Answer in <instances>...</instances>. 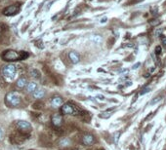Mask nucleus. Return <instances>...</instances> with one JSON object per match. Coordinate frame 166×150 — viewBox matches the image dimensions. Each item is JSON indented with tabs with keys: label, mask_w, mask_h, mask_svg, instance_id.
Here are the masks:
<instances>
[{
	"label": "nucleus",
	"mask_w": 166,
	"mask_h": 150,
	"mask_svg": "<svg viewBox=\"0 0 166 150\" xmlns=\"http://www.w3.org/2000/svg\"><path fill=\"white\" fill-rule=\"evenodd\" d=\"M28 58V54L24 51H15V50H6L1 55V59L5 61L23 60Z\"/></svg>",
	"instance_id": "obj_1"
},
{
	"label": "nucleus",
	"mask_w": 166,
	"mask_h": 150,
	"mask_svg": "<svg viewBox=\"0 0 166 150\" xmlns=\"http://www.w3.org/2000/svg\"><path fill=\"white\" fill-rule=\"evenodd\" d=\"M5 103L9 107H17L21 103V97L16 92H10L5 97Z\"/></svg>",
	"instance_id": "obj_2"
},
{
	"label": "nucleus",
	"mask_w": 166,
	"mask_h": 150,
	"mask_svg": "<svg viewBox=\"0 0 166 150\" xmlns=\"http://www.w3.org/2000/svg\"><path fill=\"white\" fill-rule=\"evenodd\" d=\"M17 73V66L13 64H9L2 68V75L8 80L14 79Z\"/></svg>",
	"instance_id": "obj_3"
},
{
	"label": "nucleus",
	"mask_w": 166,
	"mask_h": 150,
	"mask_svg": "<svg viewBox=\"0 0 166 150\" xmlns=\"http://www.w3.org/2000/svg\"><path fill=\"white\" fill-rule=\"evenodd\" d=\"M61 113L64 115H77L79 113L76 106L71 102H66L61 107Z\"/></svg>",
	"instance_id": "obj_4"
},
{
	"label": "nucleus",
	"mask_w": 166,
	"mask_h": 150,
	"mask_svg": "<svg viewBox=\"0 0 166 150\" xmlns=\"http://www.w3.org/2000/svg\"><path fill=\"white\" fill-rule=\"evenodd\" d=\"M16 127L23 134H29L32 130V125H30V123L28 121H24V120L18 121L16 123Z\"/></svg>",
	"instance_id": "obj_5"
},
{
	"label": "nucleus",
	"mask_w": 166,
	"mask_h": 150,
	"mask_svg": "<svg viewBox=\"0 0 166 150\" xmlns=\"http://www.w3.org/2000/svg\"><path fill=\"white\" fill-rule=\"evenodd\" d=\"M21 10V5L20 3H16L13 5H10L8 7H6L3 10V15L5 16H14L17 15Z\"/></svg>",
	"instance_id": "obj_6"
},
{
	"label": "nucleus",
	"mask_w": 166,
	"mask_h": 150,
	"mask_svg": "<svg viewBox=\"0 0 166 150\" xmlns=\"http://www.w3.org/2000/svg\"><path fill=\"white\" fill-rule=\"evenodd\" d=\"M82 143L84 145L86 146H90L92 144H94V142H95V137L93 135H91V134H86L82 136Z\"/></svg>",
	"instance_id": "obj_7"
},
{
	"label": "nucleus",
	"mask_w": 166,
	"mask_h": 150,
	"mask_svg": "<svg viewBox=\"0 0 166 150\" xmlns=\"http://www.w3.org/2000/svg\"><path fill=\"white\" fill-rule=\"evenodd\" d=\"M51 121L55 127H61L63 125V116L61 114H54L51 118Z\"/></svg>",
	"instance_id": "obj_8"
},
{
	"label": "nucleus",
	"mask_w": 166,
	"mask_h": 150,
	"mask_svg": "<svg viewBox=\"0 0 166 150\" xmlns=\"http://www.w3.org/2000/svg\"><path fill=\"white\" fill-rule=\"evenodd\" d=\"M63 98L60 97V96H54L52 98H51V105L53 107H59V106L63 105Z\"/></svg>",
	"instance_id": "obj_9"
},
{
	"label": "nucleus",
	"mask_w": 166,
	"mask_h": 150,
	"mask_svg": "<svg viewBox=\"0 0 166 150\" xmlns=\"http://www.w3.org/2000/svg\"><path fill=\"white\" fill-rule=\"evenodd\" d=\"M69 58H70V60L71 61V64H73V65H76V64H78L79 61H80V56L78 55V53H76L74 51L70 52Z\"/></svg>",
	"instance_id": "obj_10"
},
{
	"label": "nucleus",
	"mask_w": 166,
	"mask_h": 150,
	"mask_svg": "<svg viewBox=\"0 0 166 150\" xmlns=\"http://www.w3.org/2000/svg\"><path fill=\"white\" fill-rule=\"evenodd\" d=\"M28 79L26 77H20L19 79L17 80V83H16V86L18 87L19 89H23L24 87L27 86L28 84Z\"/></svg>",
	"instance_id": "obj_11"
},
{
	"label": "nucleus",
	"mask_w": 166,
	"mask_h": 150,
	"mask_svg": "<svg viewBox=\"0 0 166 150\" xmlns=\"http://www.w3.org/2000/svg\"><path fill=\"white\" fill-rule=\"evenodd\" d=\"M90 41L92 43H94V44L99 45V44H101V43H102L103 38H102V36L99 35V34H93V35L90 36Z\"/></svg>",
	"instance_id": "obj_12"
},
{
	"label": "nucleus",
	"mask_w": 166,
	"mask_h": 150,
	"mask_svg": "<svg viewBox=\"0 0 166 150\" xmlns=\"http://www.w3.org/2000/svg\"><path fill=\"white\" fill-rule=\"evenodd\" d=\"M59 145L61 147H64V148L69 147V146L71 145V140L70 139H67V137H63L62 140H59Z\"/></svg>",
	"instance_id": "obj_13"
},
{
	"label": "nucleus",
	"mask_w": 166,
	"mask_h": 150,
	"mask_svg": "<svg viewBox=\"0 0 166 150\" xmlns=\"http://www.w3.org/2000/svg\"><path fill=\"white\" fill-rule=\"evenodd\" d=\"M32 96L34 98H37V99H40L42 98L43 97L45 96V91L43 89H36L33 93H32Z\"/></svg>",
	"instance_id": "obj_14"
},
{
	"label": "nucleus",
	"mask_w": 166,
	"mask_h": 150,
	"mask_svg": "<svg viewBox=\"0 0 166 150\" xmlns=\"http://www.w3.org/2000/svg\"><path fill=\"white\" fill-rule=\"evenodd\" d=\"M26 87H27L28 93H33L36 89H37V84L35 82H28Z\"/></svg>",
	"instance_id": "obj_15"
},
{
	"label": "nucleus",
	"mask_w": 166,
	"mask_h": 150,
	"mask_svg": "<svg viewBox=\"0 0 166 150\" xmlns=\"http://www.w3.org/2000/svg\"><path fill=\"white\" fill-rule=\"evenodd\" d=\"M30 75H32L34 79H39L41 77V74L37 69H32V71H30Z\"/></svg>",
	"instance_id": "obj_16"
},
{
	"label": "nucleus",
	"mask_w": 166,
	"mask_h": 150,
	"mask_svg": "<svg viewBox=\"0 0 166 150\" xmlns=\"http://www.w3.org/2000/svg\"><path fill=\"white\" fill-rule=\"evenodd\" d=\"M113 109H109V110H108V111H106V112H104V113L100 114L99 116H100L101 118H109V116H112V112H110V111H113Z\"/></svg>",
	"instance_id": "obj_17"
},
{
	"label": "nucleus",
	"mask_w": 166,
	"mask_h": 150,
	"mask_svg": "<svg viewBox=\"0 0 166 150\" xmlns=\"http://www.w3.org/2000/svg\"><path fill=\"white\" fill-rule=\"evenodd\" d=\"M119 135H120V133L119 132H116L115 134H114V141L117 143V141H118V140H119Z\"/></svg>",
	"instance_id": "obj_18"
},
{
	"label": "nucleus",
	"mask_w": 166,
	"mask_h": 150,
	"mask_svg": "<svg viewBox=\"0 0 166 150\" xmlns=\"http://www.w3.org/2000/svg\"><path fill=\"white\" fill-rule=\"evenodd\" d=\"M160 99H161V98H160V97H158V98H156L155 99V101H152V102H151V104H155V103H157L159 101H160Z\"/></svg>",
	"instance_id": "obj_19"
},
{
	"label": "nucleus",
	"mask_w": 166,
	"mask_h": 150,
	"mask_svg": "<svg viewBox=\"0 0 166 150\" xmlns=\"http://www.w3.org/2000/svg\"><path fill=\"white\" fill-rule=\"evenodd\" d=\"M160 50H161V47L160 46H157L156 48H155V54L156 55H159V54H160Z\"/></svg>",
	"instance_id": "obj_20"
},
{
	"label": "nucleus",
	"mask_w": 166,
	"mask_h": 150,
	"mask_svg": "<svg viewBox=\"0 0 166 150\" xmlns=\"http://www.w3.org/2000/svg\"><path fill=\"white\" fill-rule=\"evenodd\" d=\"M150 91H151V88H146L141 92V95H144V94H146V93H149Z\"/></svg>",
	"instance_id": "obj_21"
},
{
	"label": "nucleus",
	"mask_w": 166,
	"mask_h": 150,
	"mask_svg": "<svg viewBox=\"0 0 166 150\" xmlns=\"http://www.w3.org/2000/svg\"><path fill=\"white\" fill-rule=\"evenodd\" d=\"M107 21H108V18H107V17H104V18L101 19L100 23H107Z\"/></svg>",
	"instance_id": "obj_22"
},
{
	"label": "nucleus",
	"mask_w": 166,
	"mask_h": 150,
	"mask_svg": "<svg viewBox=\"0 0 166 150\" xmlns=\"http://www.w3.org/2000/svg\"><path fill=\"white\" fill-rule=\"evenodd\" d=\"M141 65V64L140 62H138V64H136V65H134L133 66H132V69H137V68L139 67Z\"/></svg>",
	"instance_id": "obj_23"
},
{
	"label": "nucleus",
	"mask_w": 166,
	"mask_h": 150,
	"mask_svg": "<svg viewBox=\"0 0 166 150\" xmlns=\"http://www.w3.org/2000/svg\"><path fill=\"white\" fill-rule=\"evenodd\" d=\"M3 135H4V132H3V130L0 128V140H2Z\"/></svg>",
	"instance_id": "obj_24"
},
{
	"label": "nucleus",
	"mask_w": 166,
	"mask_h": 150,
	"mask_svg": "<svg viewBox=\"0 0 166 150\" xmlns=\"http://www.w3.org/2000/svg\"><path fill=\"white\" fill-rule=\"evenodd\" d=\"M97 98H99V99H101V101H104V96H101V95H98Z\"/></svg>",
	"instance_id": "obj_25"
}]
</instances>
